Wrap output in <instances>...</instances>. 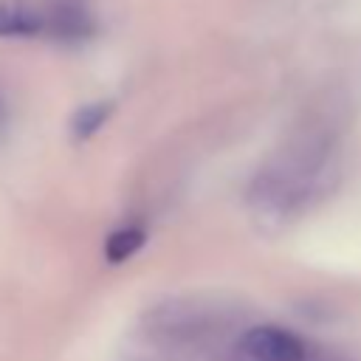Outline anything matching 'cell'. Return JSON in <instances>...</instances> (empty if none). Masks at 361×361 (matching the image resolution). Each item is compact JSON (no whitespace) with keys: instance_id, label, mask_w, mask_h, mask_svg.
<instances>
[{"instance_id":"cell-5","label":"cell","mask_w":361,"mask_h":361,"mask_svg":"<svg viewBox=\"0 0 361 361\" xmlns=\"http://www.w3.org/2000/svg\"><path fill=\"white\" fill-rule=\"evenodd\" d=\"M8 130V102H6V93L0 90V135H6Z\"/></svg>"},{"instance_id":"cell-2","label":"cell","mask_w":361,"mask_h":361,"mask_svg":"<svg viewBox=\"0 0 361 361\" xmlns=\"http://www.w3.org/2000/svg\"><path fill=\"white\" fill-rule=\"evenodd\" d=\"M240 347L251 361H305V344L299 341V336L276 324L251 327L243 336Z\"/></svg>"},{"instance_id":"cell-3","label":"cell","mask_w":361,"mask_h":361,"mask_svg":"<svg viewBox=\"0 0 361 361\" xmlns=\"http://www.w3.org/2000/svg\"><path fill=\"white\" fill-rule=\"evenodd\" d=\"M144 243H147V231L141 226H121V228L107 234V240H104V259L118 265V262L130 259L133 254H138L144 248Z\"/></svg>"},{"instance_id":"cell-1","label":"cell","mask_w":361,"mask_h":361,"mask_svg":"<svg viewBox=\"0 0 361 361\" xmlns=\"http://www.w3.org/2000/svg\"><path fill=\"white\" fill-rule=\"evenodd\" d=\"M82 25L79 0H0V37L73 42Z\"/></svg>"},{"instance_id":"cell-4","label":"cell","mask_w":361,"mask_h":361,"mask_svg":"<svg viewBox=\"0 0 361 361\" xmlns=\"http://www.w3.org/2000/svg\"><path fill=\"white\" fill-rule=\"evenodd\" d=\"M110 113H113V104H110V102H90V104H82V107L73 113V118H71V133H73V138H76V141L93 138V135L102 130V124L110 118Z\"/></svg>"}]
</instances>
